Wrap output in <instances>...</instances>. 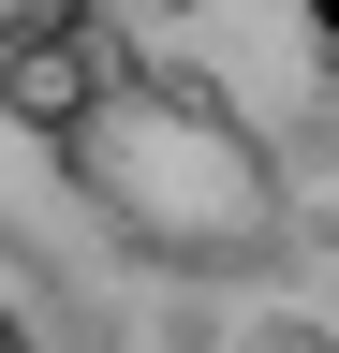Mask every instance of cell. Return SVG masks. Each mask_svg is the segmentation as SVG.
<instances>
[{"label": "cell", "mask_w": 339, "mask_h": 353, "mask_svg": "<svg viewBox=\"0 0 339 353\" xmlns=\"http://www.w3.org/2000/svg\"><path fill=\"white\" fill-rule=\"evenodd\" d=\"M0 353H89V280L30 221H0Z\"/></svg>", "instance_id": "3957f363"}, {"label": "cell", "mask_w": 339, "mask_h": 353, "mask_svg": "<svg viewBox=\"0 0 339 353\" xmlns=\"http://www.w3.org/2000/svg\"><path fill=\"white\" fill-rule=\"evenodd\" d=\"M118 74H133V44H118L89 0H74V15H45V30H15V44H0V118H15L30 148H59V132L89 118Z\"/></svg>", "instance_id": "7a4b0ae2"}, {"label": "cell", "mask_w": 339, "mask_h": 353, "mask_svg": "<svg viewBox=\"0 0 339 353\" xmlns=\"http://www.w3.org/2000/svg\"><path fill=\"white\" fill-rule=\"evenodd\" d=\"M59 176L104 221V250L148 265V280H206L222 294V280H266L295 250V176L266 148V118L222 103V74H192V59H133L59 132Z\"/></svg>", "instance_id": "6da1fadb"}, {"label": "cell", "mask_w": 339, "mask_h": 353, "mask_svg": "<svg viewBox=\"0 0 339 353\" xmlns=\"http://www.w3.org/2000/svg\"><path fill=\"white\" fill-rule=\"evenodd\" d=\"M310 30H325V59H339V0H310Z\"/></svg>", "instance_id": "277c9868"}]
</instances>
